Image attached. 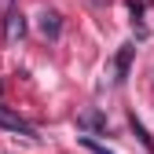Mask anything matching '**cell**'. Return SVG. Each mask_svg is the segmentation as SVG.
I'll return each instance as SVG.
<instances>
[{
	"label": "cell",
	"instance_id": "cell-1",
	"mask_svg": "<svg viewBox=\"0 0 154 154\" xmlns=\"http://www.w3.org/2000/svg\"><path fill=\"white\" fill-rule=\"evenodd\" d=\"M4 37H8V41H22V37H26V18L18 15V11H8V18H4Z\"/></svg>",
	"mask_w": 154,
	"mask_h": 154
},
{
	"label": "cell",
	"instance_id": "cell-2",
	"mask_svg": "<svg viewBox=\"0 0 154 154\" xmlns=\"http://www.w3.org/2000/svg\"><path fill=\"white\" fill-rule=\"evenodd\" d=\"M0 128H8V132H18V136H26V140H37V132H33L26 121H18L15 114H4V110H0Z\"/></svg>",
	"mask_w": 154,
	"mask_h": 154
},
{
	"label": "cell",
	"instance_id": "cell-3",
	"mask_svg": "<svg viewBox=\"0 0 154 154\" xmlns=\"http://www.w3.org/2000/svg\"><path fill=\"white\" fill-rule=\"evenodd\" d=\"M41 29H44V37H51V41H55V37L63 33V18H59V11H44V15H41Z\"/></svg>",
	"mask_w": 154,
	"mask_h": 154
},
{
	"label": "cell",
	"instance_id": "cell-4",
	"mask_svg": "<svg viewBox=\"0 0 154 154\" xmlns=\"http://www.w3.org/2000/svg\"><path fill=\"white\" fill-rule=\"evenodd\" d=\"M132 44H125L121 51H118V81H125V73H128V63H132Z\"/></svg>",
	"mask_w": 154,
	"mask_h": 154
},
{
	"label": "cell",
	"instance_id": "cell-5",
	"mask_svg": "<svg viewBox=\"0 0 154 154\" xmlns=\"http://www.w3.org/2000/svg\"><path fill=\"white\" fill-rule=\"evenodd\" d=\"M85 147H88V150H95V154H110L106 147H99V143H95V140H85Z\"/></svg>",
	"mask_w": 154,
	"mask_h": 154
},
{
	"label": "cell",
	"instance_id": "cell-6",
	"mask_svg": "<svg viewBox=\"0 0 154 154\" xmlns=\"http://www.w3.org/2000/svg\"><path fill=\"white\" fill-rule=\"evenodd\" d=\"M8 4H11V0H0V8H8Z\"/></svg>",
	"mask_w": 154,
	"mask_h": 154
},
{
	"label": "cell",
	"instance_id": "cell-7",
	"mask_svg": "<svg viewBox=\"0 0 154 154\" xmlns=\"http://www.w3.org/2000/svg\"><path fill=\"white\" fill-rule=\"evenodd\" d=\"M0 92H4V85H0Z\"/></svg>",
	"mask_w": 154,
	"mask_h": 154
}]
</instances>
